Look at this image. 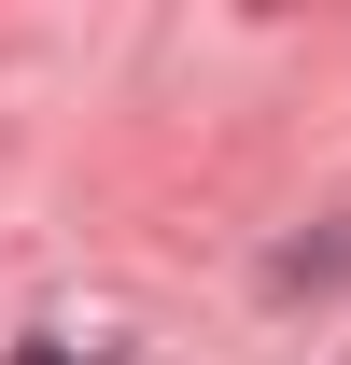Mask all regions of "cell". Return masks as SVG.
<instances>
[{
  "mask_svg": "<svg viewBox=\"0 0 351 365\" xmlns=\"http://www.w3.org/2000/svg\"><path fill=\"white\" fill-rule=\"evenodd\" d=\"M29 365H71V351H29Z\"/></svg>",
  "mask_w": 351,
  "mask_h": 365,
  "instance_id": "1",
  "label": "cell"
}]
</instances>
